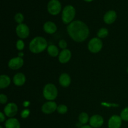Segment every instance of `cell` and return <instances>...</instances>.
<instances>
[{"mask_svg":"<svg viewBox=\"0 0 128 128\" xmlns=\"http://www.w3.org/2000/svg\"><path fill=\"white\" fill-rule=\"evenodd\" d=\"M79 121L82 124H86L88 121H90V118H89V116L86 112H82L79 115L78 118Z\"/></svg>","mask_w":128,"mask_h":128,"instance_id":"21","label":"cell"},{"mask_svg":"<svg viewBox=\"0 0 128 128\" xmlns=\"http://www.w3.org/2000/svg\"><path fill=\"white\" fill-rule=\"evenodd\" d=\"M104 119L99 114H95L91 116L90 119V124L92 128H98L102 126Z\"/></svg>","mask_w":128,"mask_h":128,"instance_id":"11","label":"cell"},{"mask_svg":"<svg viewBox=\"0 0 128 128\" xmlns=\"http://www.w3.org/2000/svg\"><path fill=\"white\" fill-rule=\"evenodd\" d=\"M67 46V42H66L64 40H61L59 41V46H60V48H61L62 50H65V49H66Z\"/></svg>","mask_w":128,"mask_h":128,"instance_id":"28","label":"cell"},{"mask_svg":"<svg viewBox=\"0 0 128 128\" xmlns=\"http://www.w3.org/2000/svg\"><path fill=\"white\" fill-rule=\"evenodd\" d=\"M58 90L54 84L48 83L44 86L43 88V96L48 101H53L58 96Z\"/></svg>","mask_w":128,"mask_h":128,"instance_id":"4","label":"cell"},{"mask_svg":"<svg viewBox=\"0 0 128 128\" xmlns=\"http://www.w3.org/2000/svg\"><path fill=\"white\" fill-rule=\"evenodd\" d=\"M0 128H2V126H0Z\"/></svg>","mask_w":128,"mask_h":128,"instance_id":"36","label":"cell"},{"mask_svg":"<svg viewBox=\"0 0 128 128\" xmlns=\"http://www.w3.org/2000/svg\"><path fill=\"white\" fill-rule=\"evenodd\" d=\"M120 116L122 120L124 121H128V107L125 108L122 110Z\"/></svg>","mask_w":128,"mask_h":128,"instance_id":"24","label":"cell"},{"mask_svg":"<svg viewBox=\"0 0 128 128\" xmlns=\"http://www.w3.org/2000/svg\"><path fill=\"white\" fill-rule=\"evenodd\" d=\"M116 18H117V14L116 11L113 10H110L106 12L103 17L104 21L105 23L108 24H111L113 23L116 21Z\"/></svg>","mask_w":128,"mask_h":128,"instance_id":"13","label":"cell"},{"mask_svg":"<svg viewBox=\"0 0 128 128\" xmlns=\"http://www.w3.org/2000/svg\"><path fill=\"white\" fill-rule=\"evenodd\" d=\"M18 108L17 105L14 102H10L4 108V113L8 117L12 118V117L16 115L18 112Z\"/></svg>","mask_w":128,"mask_h":128,"instance_id":"8","label":"cell"},{"mask_svg":"<svg viewBox=\"0 0 128 128\" xmlns=\"http://www.w3.org/2000/svg\"><path fill=\"white\" fill-rule=\"evenodd\" d=\"M71 58V52L68 49L62 50L59 54V61L62 64L67 63Z\"/></svg>","mask_w":128,"mask_h":128,"instance_id":"14","label":"cell"},{"mask_svg":"<svg viewBox=\"0 0 128 128\" xmlns=\"http://www.w3.org/2000/svg\"><path fill=\"white\" fill-rule=\"evenodd\" d=\"M30 111L28 110V109H25V110H24L21 113V118L23 119L27 118L30 116Z\"/></svg>","mask_w":128,"mask_h":128,"instance_id":"27","label":"cell"},{"mask_svg":"<svg viewBox=\"0 0 128 128\" xmlns=\"http://www.w3.org/2000/svg\"><path fill=\"white\" fill-rule=\"evenodd\" d=\"M122 124V119L121 116L113 115L108 121L109 128H120Z\"/></svg>","mask_w":128,"mask_h":128,"instance_id":"12","label":"cell"},{"mask_svg":"<svg viewBox=\"0 0 128 128\" xmlns=\"http://www.w3.org/2000/svg\"><path fill=\"white\" fill-rule=\"evenodd\" d=\"M26 76L21 72H18L14 76L12 81L14 84L17 86H21L26 82Z\"/></svg>","mask_w":128,"mask_h":128,"instance_id":"16","label":"cell"},{"mask_svg":"<svg viewBox=\"0 0 128 128\" xmlns=\"http://www.w3.org/2000/svg\"><path fill=\"white\" fill-rule=\"evenodd\" d=\"M76 14V10L72 5H67L64 8L62 12V22L66 24H69L72 22Z\"/></svg>","mask_w":128,"mask_h":128,"instance_id":"3","label":"cell"},{"mask_svg":"<svg viewBox=\"0 0 128 128\" xmlns=\"http://www.w3.org/2000/svg\"><path fill=\"white\" fill-rule=\"evenodd\" d=\"M24 64V60L21 57H15L11 59L8 62V67L11 70H16L21 68Z\"/></svg>","mask_w":128,"mask_h":128,"instance_id":"10","label":"cell"},{"mask_svg":"<svg viewBox=\"0 0 128 128\" xmlns=\"http://www.w3.org/2000/svg\"><path fill=\"white\" fill-rule=\"evenodd\" d=\"M57 108L58 106L54 101H49L42 104L41 110L43 113L46 114H50L57 110Z\"/></svg>","mask_w":128,"mask_h":128,"instance_id":"9","label":"cell"},{"mask_svg":"<svg viewBox=\"0 0 128 128\" xmlns=\"http://www.w3.org/2000/svg\"><path fill=\"white\" fill-rule=\"evenodd\" d=\"M57 111L61 114H64L68 111V107L64 104H60L58 106Z\"/></svg>","mask_w":128,"mask_h":128,"instance_id":"25","label":"cell"},{"mask_svg":"<svg viewBox=\"0 0 128 128\" xmlns=\"http://www.w3.org/2000/svg\"><path fill=\"white\" fill-rule=\"evenodd\" d=\"M16 34L21 39L27 38L30 34V29L26 24H20L16 26Z\"/></svg>","mask_w":128,"mask_h":128,"instance_id":"7","label":"cell"},{"mask_svg":"<svg viewBox=\"0 0 128 128\" xmlns=\"http://www.w3.org/2000/svg\"><path fill=\"white\" fill-rule=\"evenodd\" d=\"M5 128H20V122L16 118H10L5 122Z\"/></svg>","mask_w":128,"mask_h":128,"instance_id":"18","label":"cell"},{"mask_svg":"<svg viewBox=\"0 0 128 128\" xmlns=\"http://www.w3.org/2000/svg\"><path fill=\"white\" fill-rule=\"evenodd\" d=\"M19 57H21V58H22V56H23V52H19Z\"/></svg>","mask_w":128,"mask_h":128,"instance_id":"32","label":"cell"},{"mask_svg":"<svg viewBox=\"0 0 128 128\" xmlns=\"http://www.w3.org/2000/svg\"><path fill=\"white\" fill-rule=\"evenodd\" d=\"M109 34V31L107 28H102L100 30H99L98 32L97 36L98 38H104L107 37L108 35Z\"/></svg>","mask_w":128,"mask_h":128,"instance_id":"22","label":"cell"},{"mask_svg":"<svg viewBox=\"0 0 128 128\" xmlns=\"http://www.w3.org/2000/svg\"><path fill=\"white\" fill-rule=\"evenodd\" d=\"M88 48L90 52L98 53L102 48V42L99 38H93L88 42Z\"/></svg>","mask_w":128,"mask_h":128,"instance_id":"5","label":"cell"},{"mask_svg":"<svg viewBox=\"0 0 128 128\" xmlns=\"http://www.w3.org/2000/svg\"><path fill=\"white\" fill-rule=\"evenodd\" d=\"M5 121V114L3 112H0V122H2Z\"/></svg>","mask_w":128,"mask_h":128,"instance_id":"30","label":"cell"},{"mask_svg":"<svg viewBox=\"0 0 128 128\" xmlns=\"http://www.w3.org/2000/svg\"><path fill=\"white\" fill-rule=\"evenodd\" d=\"M48 48V42L46 39L41 36H37L32 39L30 42L29 48L31 52L38 54L44 51Z\"/></svg>","mask_w":128,"mask_h":128,"instance_id":"2","label":"cell"},{"mask_svg":"<svg viewBox=\"0 0 128 128\" xmlns=\"http://www.w3.org/2000/svg\"><path fill=\"white\" fill-rule=\"evenodd\" d=\"M67 32L69 36L78 42H83L90 34L88 26L84 22L79 20L72 21L68 25Z\"/></svg>","mask_w":128,"mask_h":128,"instance_id":"1","label":"cell"},{"mask_svg":"<svg viewBox=\"0 0 128 128\" xmlns=\"http://www.w3.org/2000/svg\"><path fill=\"white\" fill-rule=\"evenodd\" d=\"M24 48V41L21 40H18L17 42H16V48L18 49V50L21 51L23 50Z\"/></svg>","mask_w":128,"mask_h":128,"instance_id":"26","label":"cell"},{"mask_svg":"<svg viewBox=\"0 0 128 128\" xmlns=\"http://www.w3.org/2000/svg\"><path fill=\"white\" fill-rule=\"evenodd\" d=\"M29 104H30L29 102H24V106H28L29 105Z\"/></svg>","mask_w":128,"mask_h":128,"instance_id":"33","label":"cell"},{"mask_svg":"<svg viewBox=\"0 0 128 128\" xmlns=\"http://www.w3.org/2000/svg\"><path fill=\"white\" fill-rule=\"evenodd\" d=\"M24 18L23 14L22 13H21V12H18L17 14H15L14 20L19 24L22 23V22L24 21Z\"/></svg>","mask_w":128,"mask_h":128,"instance_id":"23","label":"cell"},{"mask_svg":"<svg viewBox=\"0 0 128 128\" xmlns=\"http://www.w3.org/2000/svg\"><path fill=\"white\" fill-rule=\"evenodd\" d=\"M43 30L46 33L52 34L57 31V26L54 22L52 21H47L43 25Z\"/></svg>","mask_w":128,"mask_h":128,"instance_id":"15","label":"cell"},{"mask_svg":"<svg viewBox=\"0 0 128 128\" xmlns=\"http://www.w3.org/2000/svg\"><path fill=\"white\" fill-rule=\"evenodd\" d=\"M7 101H8L7 96H6L5 94H0V102H1V104H4L6 103Z\"/></svg>","mask_w":128,"mask_h":128,"instance_id":"29","label":"cell"},{"mask_svg":"<svg viewBox=\"0 0 128 128\" xmlns=\"http://www.w3.org/2000/svg\"><path fill=\"white\" fill-rule=\"evenodd\" d=\"M85 1H86V2H91V1H92V0H84Z\"/></svg>","mask_w":128,"mask_h":128,"instance_id":"34","label":"cell"},{"mask_svg":"<svg viewBox=\"0 0 128 128\" xmlns=\"http://www.w3.org/2000/svg\"><path fill=\"white\" fill-rule=\"evenodd\" d=\"M11 83V79L8 75L2 74L0 76V88L1 89L8 87Z\"/></svg>","mask_w":128,"mask_h":128,"instance_id":"19","label":"cell"},{"mask_svg":"<svg viewBox=\"0 0 128 128\" xmlns=\"http://www.w3.org/2000/svg\"><path fill=\"white\" fill-rule=\"evenodd\" d=\"M47 50L49 55H50L52 57H56L60 54V51H59L58 48L57 46L54 44H51L48 46Z\"/></svg>","mask_w":128,"mask_h":128,"instance_id":"20","label":"cell"},{"mask_svg":"<svg viewBox=\"0 0 128 128\" xmlns=\"http://www.w3.org/2000/svg\"><path fill=\"white\" fill-rule=\"evenodd\" d=\"M59 82H60V84L63 87H68L71 82V77L67 73L61 74L59 78Z\"/></svg>","mask_w":128,"mask_h":128,"instance_id":"17","label":"cell"},{"mask_svg":"<svg viewBox=\"0 0 128 128\" xmlns=\"http://www.w3.org/2000/svg\"><path fill=\"white\" fill-rule=\"evenodd\" d=\"M48 11L51 14L57 15L61 10V4L59 0H50L48 4Z\"/></svg>","mask_w":128,"mask_h":128,"instance_id":"6","label":"cell"},{"mask_svg":"<svg viewBox=\"0 0 128 128\" xmlns=\"http://www.w3.org/2000/svg\"><path fill=\"white\" fill-rule=\"evenodd\" d=\"M127 72H128V69H127Z\"/></svg>","mask_w":128,"mask_h":128,"instance_id":"35","label":"cell"},{"mask_svg":"<svg viewBox=\"0 0 128 128\" xmlns=\"http://www.w3.org/2000/svg\"><path fill=\"white\" fill-rule=\"evenodd\" d=\"M81 128H92L91 126H89V125H84L82 126Z\"/></svg>","mask_w":128,"mask_h":128,"instance_id":"31","label":"cell"}]
</instances>
